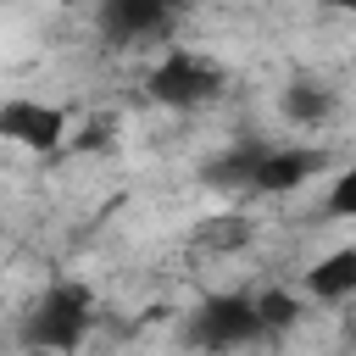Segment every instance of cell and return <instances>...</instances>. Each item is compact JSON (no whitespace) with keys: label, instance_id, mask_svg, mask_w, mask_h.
<instances>
[{"label":"cell","instance_id":"obj_1","mask_svg":"<svg viewBox=\"0 0 356 356\" xmlns=\"http://www.w3.org/2000/svg\"><path fill=\"white\" fill-rule=\"evenodd\" d=\"M89 323H95V289L83 278H50L28 300L17 339H22V350H39V356H72L83 345Z\"/></svg>","mask_w":356,"mask_h":356},{"label":"cell","instance_id":"obj_2","mask_svg":"<svg viewBox=\"0 0 356 356\" xmlns=\"http://www.w3.org/2000/svg\"><path fill=\"white\" fill-rule=\"evenodd\" d=\"M184 334H189V345H195V350H206V356L245 350V345L267 339L261 300H256V295H239V289H228V295H206V300L189 312Z\"/></svg>","mask_w":356,"mask_h":356},{"label":"cell","instance_id":"obj_3","mask_svg":"<svg viewBox=\"0 0 356 356\" xmlns=\"http://www.w3.org/2000/svg\"><path fill=\"white\" fill-rule=\"evenodd\" d=\"M145 89H150V100L167 106V111H200V106L222 100L228 72H222L211 56H200V50H178V44H172V50L150 67Z\"/></svg>","mask_w":356,"mask_h":356},{"label":"cell","instance_id":"obj_4","mask_svg":"<svg viewBox=\"0 0 356 356\" xmlns=\"http://www.w3.org/2000/svg\"><path fill=\"white\" fill-rule=\"evenodd\" d=\"M178 17V0H95V33L117 50L167 39Z\"/></svg>","mask_w":356,"mask_h":356},{"label":"cell","instance_id":"obj_5","mask_svg":"<svg viewBox=\"0 0 356 356\" xmlns=\"http://www.w3.org/2000/svg\"><path fill=\"white\" fill-rule=\"evenodd\" d=\"M0 134L22 150H61L67 145V111L61 106H44V100H28V95H11L0 106Z\"/></svg>","mask_w":356,"mask_h":356},{"label":"cell","instance_id":"obj_6","mask_svg":"<svg viewBox=\"0 0 356 356\" xmlns=\"http://www.w3.org/2000/svg\"><path fill=\"white\" fill-rule=\"evenodd\" d=\"M317 172H328V150H317V145H267L250 195H289Z\"/></svg>","mask_w":356,"mask_h":356},{"label":"cell","instance_id":"obj_7","mask_svg":"<svg viewBox=\"0 0 356 356\" xmlns=\"http://www.w3.org/2000/svg\"><path fill=\"white\" fill-rule=\"evenodd\" d=\"M267 145H273V139H261V134H239L234 145H222V150L200 167V184H206V189H222V195H245V189L256 184V167H261Z\"/></svg>","mask_w":356,"mask_h":356},{"label":"cell","instance_id":"obj_8","mask_svg":"<svg viewBox=\"0 0 356 356\" xmlns=\"http://www.w3.org/2000/svg\"><path fill=\"white\" fill-rule=\"evenodd\" d=\"M334 89L323 83V78H312V72H295L289 83H284V95H278V111H284V122H295V128H323L328 117H334Z\"/></svg>","mask_w":356,"mask_h":356},{"label":"cell","instance_id":"obj_9","mask_svg":"<svg viewBox=\"0 0 356 356\" xmlns=\"http://www.w3.org/2000/svg\"><path fill=\"white\" fill-rule=\"evenodd\" d=\"M306 295L312 300H350L356 295V245H339L328 250L317 267H306Z\"/></svg>","mask_w":356,"mask_h":356},{"label":"cell","instance_id":"obj_10","mask_svg":"<svg viewBox=\"0 0 356 356\" xmlns=\"http://www.w3.org/2000/svg\"><path fill=\"white\" fill-rule=\"evenodd\" d=\"M250 222L245 217H206L200 222V245L206 250H239V245H250Z\"/></svg>","mask_w":356,"mask_h":356},{"label":"cell","instance_id":"obj_11","mask_svg":"<svg viewBox=\"0 0 356 356\" xmlns=\"http://www.w3.org/2000/svg\"><path fill=\"white\" fill-rule=\"evenodd\" d=\"M323 217H334V222H356V161L328 184V195H323Z\"/></svg>","mask_w":356,"mask_h":356},{"label":"cell","instance_id":"obj_12","mask_svg":"<svg viewBox=\"0 0 356 356\" xmlns=\"http://www.w3.org/2000/svg\"><path fill=\"white\" fill-rule=\"evenodd\" d=\"M256 300H261V323H267V334H284V328L300 323V300H295L289 289H267V295H256Z\"/></svg>","mask_w":356,"mask_h":356},{"label":"cell","instance_id":"obj_13","mask_svg":"<svg viewBox=\"0 0 356 356\" xmlns=\"http://www.w3.org/2000/svg\"><path fill=\"white\" fill-rule=\"evenodd\" d=\"M323 6H328V11H350V17H356V0H323Z\"/></svg>","mask_w":356,"mask_h":356},{"label":"cell","instance_id":"obj_14","mask_svg":"<svg viewBox=\"0 0 356 356\" xmlns=\"http://www.w3.org/2000/svg\"><path fill=\"white\" fill-rule=\"evenodd\" d=\"M350 306H356V295H350ZM350 334H356V312H350Z\"/></svg>","mask_w":356,"mask_h":356}]
</instances>
